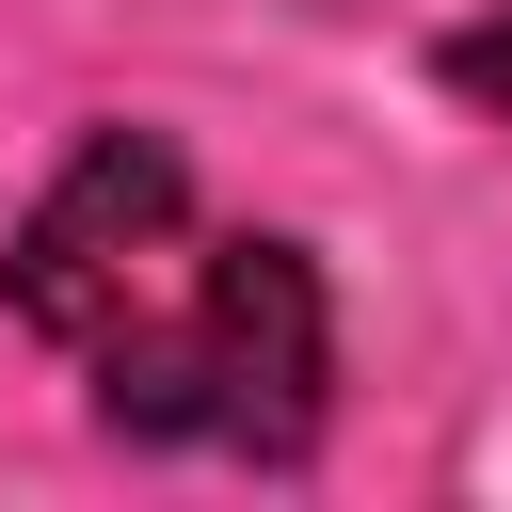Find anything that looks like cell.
<instances>
[{"label": "cell", "mask_w": 512, "mask_h": 512, "mask_svg": "<svg viewBox=\"0 0 512 512\" xmlns=\"http://www.w3.org/2000/svg\"><path fill=\"white\" fill-rule=\"evenodd\" d=\"M0 304L96 384L128 448L304 464L336 416V288L272 224H208L160 128H80L32 224L0 240Z\"/></svg>", "instance_id": "cell-1"}, {"label": "cell", "mask_w": 512, "mask_h": 512, "mask_svg": "<svg viewBox=\"0 0 512 512\" xmlns=\"http://www.w3.org/2000/svg\"><path fill=\"white\" fill-rule=\"evenodd\" d=\"M432 80H448L464 112H496V128H512V0H496V16H464V32H432Z\"/></svg>", "instance_id": "cell-2"}]
</instances>
